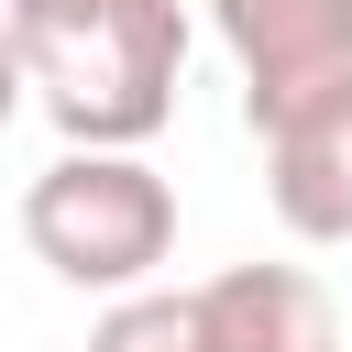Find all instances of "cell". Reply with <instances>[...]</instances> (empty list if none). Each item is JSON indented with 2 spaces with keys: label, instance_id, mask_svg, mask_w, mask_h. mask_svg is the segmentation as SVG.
I'll list each match as a JSON object with an SVG mask.
<instances>
[{
  "label": "cell",
  "instance_id": "6da1fadb",
  "mask_svg": "<svg viewBox=\"0 0 352 352\" xmlns=\"http://www.w3.org/2000/svg\"><path fill=\"white\" fill-rule=\"evenodd\" d=\"M33 110L66 143L143 154L187 88V0H0Z\"/></svg>",
  "mask_w": 352,
  "mask_h": 352
},
{
  "label": "cell",
  "instance_id": "7a4b0ae2",
  "mask_svg": "<svg viewBox=\"0 0 352 352\" xmlns=\"http://www.w3.org/2000/svg\"><path fill=\"white\" fill-rule=\"evenodd\" d=\"M22 242L55 286L77 297H132L154 286V264L176 253V187L143 165V154H99V143H66L33 187H22Z\"/></svg>",
  "mask_w": 352,
  "mask_h": 352
},
{
  "label": "cell",
  "instance_id": "3957f363",
  "mask_svg": "<svg viewBox=\"0 0 352 352\" xmlns=\"http://www.w3.org/2000/svg\"><path fill=\"white\" fill-rule=\"evenodd\" d=\"M209 22L242 66V121L253 132L352 77V0H209Z\"/></svg>",
  "mask_w": 352,
  "mask_h": 352
},
{
  "label": "cell",
  "instance_id": "277c9868",
  "mask_svg": "<svg viewBox=\"0 0 352 352\" xmlns=\"http://www.w3.org/2000/svg\"><path fill=\"white\" fill-rule=\"evenodd\" d=\"M264 143V198L297 242H352V77L297 99L286 121L253 132Z\"/></svg>",
  "mask_w": 352,
  "mask_h": 352
},
{
  "label": "cell",
  "instance_id": "5b68a950",
  "mask_svg": "<svg viewBox=\"0 0 352 352\" xmlns=\"http://www.w3.org/2000/svg\"><path fill=\"white\" fill-rule=\"evenodd\" d=\"M198 297H209L220 352H341L330 286H319L308 264H231V275H209Z\"/></svg>",
  "mask_w": 352,
  "mask_h": 352
},
{
  "label": "cell",
  "instance_id": "8992f818",
  "mask_svg": "<svg viewBox=\"0 0 352 352\" xmlns=\"http://www.w3.org/2000/svg\"><path fill=\"white\" fill-rule=\"evenodd\" d=\"M88 352H220V330H209V297L198 286H132V297L99 308Z\"/></svg>",
  "mask_w": 352,
  "mask_h": 352
},
{
  "label": "cell",
  "instance_id": "52a82bcc",
  "mask_svg": "<svg viewBox=\"0 0 352 352\" xmlns=\"http://www.w3.org/2000/svg\"><path fill=\"white\" fill-rule=\"evenodd\" d=\"M22 99H33V77H22V44H11V11H0V132L22 121Z\"/></svg>",
  "mask_w": 352,
  "mask_h": 352
}]
</instances>
